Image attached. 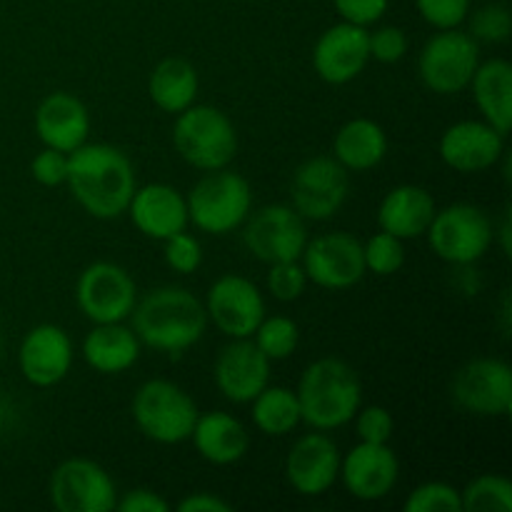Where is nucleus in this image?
Returning <instances> with one entry per match:
<instances>
[{"mask_svg": "<svg viewBox=\"0 0 512 512\" xmlns=\"http://www.w3.org/2000/svg\"><path fill=\"white\" fill-rule=\"evenodd\" d=\"M75 203L98 220L125 215L138 188L135 168L128 155L108 143H83L68 153V180Z\"/></svg>", "mask_w": 512, "mask_h": 512, "instance_id": "f257e3e1", "label": "nucleus"}, {"mask_svg": "<svg viewBox=\"0 0 512 512\" xmlns=\"http://www.w3.org/2000/svg\"><path fill=\"white\" fill-rule=\"evenodd\" d=\"M130 318L140 343L165 355H180L198 345L208 328L205 305L178 285L150 290L135 303Z\"/></svg>", "mask_w": 512, "mask_h": 512, "instance_id": "f03ea898", "label": "nucleus"}, {"mask_svg": "<svg viewBox=\"0 0 512 512\" xmlns=\"http://www.w3.org/2000/svg\"><path fill=\"white\" fill-rule=\"evenodd\" d=\"M300 418L310 430L345 428L363 405V383L358 373L340 358H320L300 375Z\"/></svg>", "mask_w": 512, "mask_h": 512, "instance_id": "7ed1b4c3", "label": "nucleus"}, {"mask_svg": "<svg viewBox=\"0 0 512 512\" xmlns=\"http://www.w3.org/2000/svg\"><path fill=\"white\" fill-rule=\"evenodd\" d=\"M173 148L190 168L210 173L228 168L235 160L238 130L220 108L193 103L175 115Z\"/></svg>", "mask_w": 512, "mask_h": 512, "instance_id": "20e7f679", "label": "nucleus"}, {"mask_svg": "<svg viewBox=\"0 0 512 512\" xmlns=\"http://www.w3.org/2000/svg\"><path fill=\"white\" fill-rule=\"evenodd\" d=\"M188 203V223L200 233L228 235L243 228L253 213V190L240 173L228 168L210 170L185 195Z\"/></svg>", "mask_w": 512, "mask_h": 512, "instance_id": "39448f33", "label": "nucleus"}, {"mask_svg": "<svg viewBox=\"0 0 512 512\" xmlns=\"http://www.w3.org/2000/svg\"><path fill=\"white\" fill-rule=\"evenodd\" d=\"M135 425L158 445H180L190 440L198 420V405L173 380H145L130 403Z\"/></svg>", "mask_w": 512, "mask_h": 512, "instance_id": "423d86ee", "label": "nucleus"}, {"mask_svg": "<svg viewBox=\"0 0 512 512\" xmlns=\"http://www.w3.org/2000/svg\"><path fill=\"white\" fill-rule=\"evenodd\" d=\"M430 250L450 265H473L495 243V225L483 208L473 203H453L435 210L428 230Z\"/></svg>", "mask_w": 512, "mask_h": 512, "instance_id": "0eeeda50", "label": "nucleus"}, {"mask_svg": "<svg viewBox=\"0 0 512 512\" xmlns=\"http://www.w3.org/2000/svg\"><path fill=\"white\" fill-rule=\"evenodd\" d=\"M480 63V43L460 28L438 30L423 45L418 75L428 90L438 95H458L468 90Z\"/></svg>", "mask_w": 512, "mask_h": 512, "instance_id": "6e6552de", "label": "nucleus"}, {"mask_svg": "<svg viewBox=\"0 0 512 512\" xmlns=\"http://www.w3.org/2000/svg\"><path fill=\"white\" fill-rule=\"evenodd\" d=\"M75 303L93 325L125 323L138 303V285L125 268L98 260L80 273Z\"/></svg>", "mask_w": 512, "mask_h": 512, "instance_id": "1a4fd4ad", "label": "nucleus"}, {"mask_svg": "<svg viewBox=\"0 0 512 512\" xmlns=\"http://www.w3.org/2000/svg\"><path fill=\"white\" fill-rule=\"evenodd\" d=\"M350 193V173L333 155H315L298 165L290 180V205L305 220H330Z\"/></svg>", "mask_w": 512, "mask_h": 512, "instance_id": "9d476101", "label": "nucleus"}, {"mask_svg": "<svg viewBox=\"0 0 512 512\" xmlns=\"http://www.w3.org/2000/svg\"><path fill=\"white\" fill-rule=\"evenodd\" d=\"M243 243L248 253L265 265L300 260L308 243L305 218L295 213L293 205H265L243 223Z\"/></svg>", "mask_w": 512, "mask_h": 512, "instance_id": "9b49d317", "label": "nucleus"}, {"mask_svg": "<svg viewBox=\"0 0 512 512\" xmlns=\"http://www.w3.org/2000/svg\"><path fill=\"white\" fill-rule=\"evenodd\" d=\"M300 265L308 275V283L323 290H348L368 275L363 243L345 230L308 238Z\"/></svg>", "mask_w": 512, "mask_h": 512, "instance_id": "f8f14e48", "label": "nucleus"}, {"mask_svg": "<svg viewBox=\"0 0 512 512\" xmlns=\"http://www.w3.org/2000/svg\"><path fill=\"white\" fill-rule=\"evenodd\" d=\"M48 493L58 512H108L118 500L110 473L90 458L63 460L50 475Z\"/></svg>", "mask_w": 512, "mask_h": 512, "instance_id": "ddd939ff", "label": "nucleus"}, {"mask_svg": "<svg viewBox=\"0 0 512 512\" xmlns=\"http://www.w3.org/2000/svg\"><path fill=\"white\" fill-rule=\"evenodd\" d=\"M453 400L478 418H505L512 408V370L505 360L473 358L453 375Z\"/></svg>", "mask_w": 512, "mask_h": 512, "instance_id": "4468645a", "label": "nucleus"}, {"mask_svg": "<svg viewBox=\"0 0 512 512\" xmlns=\"http://www.w3.org/2000/svg\"><path fill=\"white\" fill-rule=\"evenodd\" d=\"M205 313L215 328L230 340L253 338L265 318V298L253 280L243 275H220L205 295Z\"/></svg>", "mask_w": 512, "mask_h": 512, "instance_id": "2eb2a0df", "label": "nucleus"}, {"mask_svg": "<svg viewBox=\"0 0 512 512\" xmlns=\"http://www.w3.org/2000/svg\"><path fill=\"white\" fill-rule=\"evenodd\" d=\"M338 480L350 498L360 503H378L398 485L400 460L388 443H358L340 455Z\"/></svg>", "mask_w": 512, "mask_h": 512, "instance_id": "dca6fc26", "label": "nucleus"}, {"mask_svg": "<svg viewBox=\"0 0 512 512\" xmlns=\"http://www.w3.org/2000/svg\"><path fill=\"white\" fill-rule=\"evenodd\" d=\"M75 348L60 325L43 323L23 335L18 348V368L33 388H53L73 370Z\"/></svg>", "mask_w": 512, "mask_h": 512, "instance_id": "f3484780", "label": "nucleus"}, {"mask_svg": "<svg viewBox=\"0 0 512 512\" xmlns=\"http://www.w3.org/2000/svg\"><path fill=\"white\" fill-rule=\"evenodd\" d=\"M340 475V450L323 430L300 435L285 458V480L303 498L325 495Z\"/></svg>", "mask_w": 512, "mask_h": 512, "instance_id": "a211bd4d", "label": "nucleus"}, {"mask_svg": "<svg viewBox=\"0 0 512 512\" xmlns=\"http://www.w3.org/2000/svg\"><path fill=\"white\" fill-rule=\"evenodd\" d=\"M370 63L368 28L353 23L330 25L313 45V70L328 85H348Z\"/></svg>", "mask_w": 512, "mask_h": 512, "instance_id": "6ab92c4d", "label": "nucleus"}, {"mask_svg": "<svg viewBox=\"0 0 512 512\" xmlns=\"http://www.w3.org/2000/svg\"><path fill=\"white\" fill-rule=\"evenodd\" d=\"M438 153L455 173H483L495 168L505 155V135L485 120H458L443 130Z\"/></svg>", "mask_w": 512, "mask_h": 512, "instance_id": "aec40b11", "label": "nucleus"}, {"mask_svg": "<svg viewBox=\"0 0 512 512\" xmlns=\"http://www.w3.org/2000/svg\"><path fill=\"white\" fill-rule=\"evenodd\" d=\"M213 378L225 400L250 405V400L270 383V360L253 343V338L230 340L218 353Z\"/></svg>", "mask_w": 512, "mask_h": 512, "instance_id": "412c9836", "label": "nucleus"}, {"mask_svg": "<svg viewBox=\"0 0 512 512\" xmlns=\"http://www.w3.org/2000/svg\"><path fill=\"white\" fill-rule=\"evenodd\" d=\"M33 128L43 148L73 153L80 145L88 143L90 113L80 98L65 90L45 95L35 108Z\"/></svg>", "mask_w": 512, "mask_h": 512, "instance_id": "4be33fe9", "label": "nucleus"}, {"mask_svg": "<svg viewBox=\"0 0 512 512\" xmlns=\"http://www.w3.org/2000/svg\"><path fill=\"white\" fill-rule=\"evenodd\" d=\"M130 223L150 240H168L188 228V203L178 188L168 183H148L135 188L128 210Z\"/></svg>", "mask_w": 512, "mask_h": 512, "instance_id": "5701e85b", "label": "nucleus"}, {"mask_svg": "<svg viewBox=\"0 0 512 512\" xmlns=\"http://www.w3.org/2000/svg\"><path fill=\"white\" fill-rule=\"evenodd\" d=\"M435 210H438V205H435L430 190H425L423 185L405 183L388 190L385 198L380 200L378 225L380 230L395 235L405 243V240L423 238Z\"/></svg>", "mask_w": 512, "mask_h": 512, "instance_id": "b1692460", "label": "nucleus"}, {"mask_svg": "<svg viewBox=\"0 0 512 512\" xmlns=\"http://www.w3.org/2000/svg\"><path fill=\"white\" fill-rule=\"evenodd\" d=\"M190 440L200 458L218 468L240 463L250 450L248 428L235 415L223 413V410L198 415Z\"/></svg>", "mask_w": 512, "mask_h": 512, "instance_id": "393cba45", "label": "nucleus"}, {"mask_svg": "<svg viewBox=\"0 0 512 512\" xmlns=\"http://www.w3.org/2000/svg\"><path fill=\"white\" fill-rule=\"evenodd\" d=\"M140 348L143 343L133 328L125 323H100L93 325V330L85 335L80 353H83L85 365L95 373L120 375L138 363Z\"/></svg>", "mask_w": 512, "mask_h": 512, "instance_id": "a878e982", "label": "nucleus"}, {"mask_svg": "<svg viewBox=\"0 0 512 512\" xmlns=\"http://www.w3.org/2000/svg\"><path fill=\"white\" fill-rule=\"evenodd\" d=\"M485 123L508 138L512 125V65L503 58L478 63L468 85Z\"/></svg>", "mask_w": 512, "mask_h": 512, "instance_id": "bb28decb", "label": "nucleus"}, {"mask_svg": "<svg viewBox=\"0 0 512 512\" xmlns=\"http://www.w3.org/2000/svg\"><path fill=\"white\" fill-rule=\"evenodd\" d=\"M388 155V135L373 118H353L340 125L333 138V158L348 173L378 168Z\"/></svg>", "mask_w": 512, "mask_h": 512, "instance_id": "cd10ccee", "label": "nucleus"}, {"mask_svg": "<svg viewBox=\"0 0 512 512\" xmlns=\"http://www.w3.org/2000/svg\"><path fill=\"white\" fill-rule=\"evenodd\" d=\"M198 70L185 58H165L148 78V95L158 110L168 115L183 113L198 100Z\"/></svg>", "mask_w": 512, "mask_h": 512, "instance_id": "c85d7f7f", "label": "nucleus"}, {"mask_svg": "<svg viewBox=\"0 0 512 512\" xmlns=\"http://www.w3.org/2000/svg\"><path fill=\"white\" fill-rule=\"evenodd\" d=\"M250 405H253L255 428L268 438H285L303 423L298 395L285 385L268 383L250 400Z\"/></svg>", "mask_w": 512, "mask_h": 512, "instance_id": "c756f323", "label": "nucleus"}, {"mask_svg": "<svg viewBox=\"0 0 512 512\" xmlns=\"http://www.w3.org/2000/svg\"><path fill=\"white\" fill-rule=\"evenodd\" d=\"M253 343L258 345L260 353L270 360H288L298 350L300 328L288 315H265L253 333Z\"/></svg>", "mask_w": 512, "mask_h": 512, "instance_id": "7c9ffc66", "label": "nucleus"}, {"mask_svg": "<svg viewBox=\"0 0 512 512\" xmlns=\"http://www.w3.org/2000/svg\"><path fill=\"white\" fill-rule=\"evenodd\" d=\"M463 512H510L512 483L503 475H478L460 490Z\"/></svg>", "mask_w": 512, "mask_h": 512, "instance_id": "2f4dec72", "label": "nucleus"}, {"mask_svg": "<svg viewBox=\"0 0 512 512\" xmlns=\"http://www.w3.org/2000/svg\"><path fill=\"white\" fill-rule=\"evenodd\" d=\"M465 20H470L468 33L475 43L500 45L505 43L512 33V15L505 3L480 5V8L473 10V15L468 13V18Z\"/></svg>", "mask_w": 512, "mask_h": 512, "instance_id": "473e14b6", "label": "nucleus"}, {"mask_svg": "<svg viewBox=\"0 0 512 512\" xmlns=\"http://www.w3.org/2000/svg\"><path fill=\"white\" fill-rule=\"evenodd\" d=\"M363 260H365V270L378 275V278L395 275L405 265L403 240L385 233V230H380V233H375L373 238H368L363 243Z\"/></svg>", "mask_w": 512, "mask_h": 512, "instance_id": "72a5a7b5", "label": "nucleus"}, {"mask_svg": "<svg viewBox=\"0 0 512 512\" xmlns=\"http://www.w3.org/2000/svg\"><path fill=\"white\" fill-rule=\"evenodd\" d=\"M405 512H463L460 503V490L443 480H430L418 485L413 493L405 498Z\"/></svg>", "mask_w": 512, "mask_h": 512, "instance_id": "f704fd0d", "label": "nucleus"}, {"mask_svg": "<svg viewBox=\"0 0 512 512\" xmlns=\"http://www.w3.org/2000/svg\"><path fill=\"white\" fill-rule=\"evenodd\" d=\"M265 285H268V293L278 303H293L308 288V275H305L300 260H285V263L268 265Z\"/></svg>", "mask_w": 512, "mask_h": 512, "instance_id": "c9c22d12", "label": "nucleus"}, {"mask_svg": "<svg viewBox=\"0 0 512 512\" xmlns=\"http://www.w3.org/2000/svg\"><path fill=\"white\" fill-rule=\"evenodd\" d=\"M163 258L173 273L193 275L203 265V245L188 230H180V233L163 240Z\"/></svg>", "mask_w": 512, "mask_h": 512, "instance_id": "e433bc0d", "label": "nucleus"}, {"mask_svg": "<svg viewBox=\"0 0 512 512\" xmlns=\"http://www.w3.org/2000/svg\"><path fill=\"white\" fill-rule=\"evenodd\" d=\"M408 35L398 25H383V28L368 30L370 60L383 65H395L408 55Z\"/></svg>", "mask_w": 512, "mask_h": 512, "instance_id": "4c0bfd02", "label": "nucleus"}, {"mask_svg": "<svg viewBox=\"0 0 512 512\" xmlns=\"http://www.w3.org/2000/svg\"><path fill=\"white\" fill-rule=\"evenodd\" d=\"M355 433L360 443H390L395 430V420L383 405H360L355 413Z\"/></svg>", "mask_w": 512, "mask_h": 512, "instance_id": "58836bf2", "label": "nucleus"}, {"mask_svg": "<svg viewBox=\"0 0 512 512\" xmlns=\"http://www.w3.org/2000/svg\"><path fill=\"white\" fill-rule=\"evenodd\" d=\"M418 13L435 30L460 28L470 13V0H415Z\"/></svg>", "mask_w": 512, "mask_h": 512, "instance_id": "ea45409f", "label": "nucleus"}, {"mask_svg": "<svg viewBox=\"0 0 512 512\" xmlns=\"http://www.w3.org/2000/svg\"><path fill=\"white\" fill-rule=\"evenodd\" d=\"M30 175L43 188H60L68 180V153L43 148L30 160Z\"/></svg>", "mask_w": 512, "mask_h": 512, "instance_id": "a19ab883", "label": "nucleus"}, {"mask_svg": "<svg viewBox=\"0 0 512 512\" xmlns=\"http://www.w3.org/2000/svg\"><path fill=\"white\" fill-rule=\"evenodd\" d=\"M333 5L345 23L363 25V28L378 23L388 10V0H333Z\"/></svg>", "mask_w": 512, "mask_h": 512, "instance_id": "79ce46f5", "label": "nucleus"}, {"mask_svg": "<svg viewBox=\"0 0 512 512\" xmlns=\"http://www.w3.org/2000/svg\"><path fill=\"white\" fill-rule=\"evenodd\" d=\"M115 510L120 512H168L170 503L160 493L150 488H133L115 500Z\"/></svg>", "mask_w": 512, "mask_h": 512, "instance_id": "37998d69", "label": "nucleus"}, {"mask_svg": "<svg viewBox=\"0 0 512 512\" xmlns=\"http://www.w3.org/2000/svg\"><path fill=\"white\" fill-rule=\"evenodd\" d=\"M180 512H230L233 505L215 493H193L178 503Z\"/></svg>", "mask_w": 512, "mask_h": 512, "instance_id": "c03bdc74", "label": "nucleus"}, {"mask_svg": "<svg viewBox=\"0 0 512 512\" xmlns=\"http://www.w3.org/2000/svg\"><path fill=\"white\" fill-rule=\"evenodd\" d=\"M495 235H500V245H503V253L510 255V215L505 213L500 228H495Z\"/></svg>", "mask_w": 512, "mask_h": 512, "instance_id": "a18cd8bd", "label": "nucleus"}, {"mask_svg": "<svg viewBox=\"0 0 512 512\" xmlns=\"http://www.w3.org/2000/svg\"><path fill=\"white\" fill-rule=\"evenodd\" d=\"M0 350H3V335H0Z\"/></svg>", "mask_w": 512, "mask_h": 512, "instance_id": "49530a36", "label": "nucleus"}]
</instances>
